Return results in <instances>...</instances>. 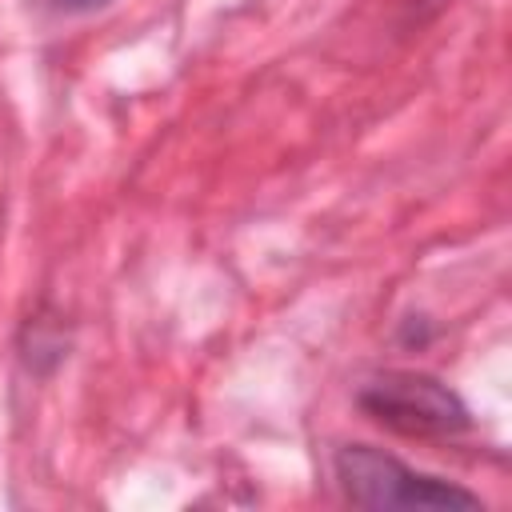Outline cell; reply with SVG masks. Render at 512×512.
<instances>
[{
    "label": "cell",
    "mask_w": 512,
    "mask_h": 512,
    "mask_svg": "<svg viewBox=\"0 0 512 512\" xmlns=\"http://www.w3.org/2000/svg\"><path fill=\"white\" fill-rule=\"evenodd\" d=\"M336 480L360 508H480L476 492L412 472L372 444H344L336 452Z\"/></svg>",
    "instance_id": "cell-1"
},
{
    "label": "cell",
    "mask_w": 512,
    "mask_h": 512,
    "mask_svg": "<svg viewBox=\"0 0 512 512\" xmlns=\"http://www.w3.org/2000/svg\"><path fill=\"white\" fill-rule=\"evenodd\" d=\"M356 400L376 424L416 440H444L472 424L464 400L428 372H384L368 380Z\"/></svg>",
    "instance_id": "cell-2"
},
{
    "label": "cell",
    "mask_w": 512,
    "mask_h": 512,
    "mask_svg": "<svg viewBox=\"0 0 512 512\" xmlns=\"http://www.w3.org/2000/svg\"><path fill=\"white\" fill-rule=\"evenodd\" d=\"M48 4L60 12H92V8H104L108 0H48Z\"/></svg>",
    "instance_id": "cell-3"
}]
</instances>
